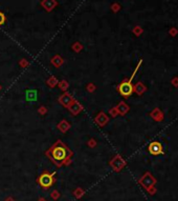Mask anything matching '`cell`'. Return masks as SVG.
I'll list each match as a JSON object with an SVG mask.
<instances>
[{
	"label": "cell",
	"mask_w": 178,
	"mask_h": 201,
	"mask_svg": "<svg viewBox=\"0 0 178 201\" xmlns=\"http://www.w3.org/2000/svg\"><path fill=\"white\" fill-rule=\"evenodd\" d=\"M0 90H1V86H0Z\"/></svg>",
	"instance_id": "23"
},
{
	"label": "cell",
	"mask_w": 178,
	"mask_h": 201,
	"mask_svg": "<svg viewBox=\"0 0 178 201\" xmlns=\"http://www.w3.org/2000/svg\"><path fill=\"white\" fill-rule=\"evenodd\" d=\"M67 108L69 110V112H70L72 115H78V114H80V113L83 111L82 104H81L79 101H77V100H73L72 102H71L70 104H69V106H68Z\"/></svg>",
	"instance_id": "6"
},
{
	"label": "cell",
	"mask_w": 178,
	"mask_h": 201,
	"mask_svg": "<svg viewBox=\"0 0 178 201\" xmlns=\"http://www.w3.org/2000/svg\"><path fill=\"white\" fill-rule=\"evenodd\" d=\"M39 112L41 113V114H45V113H46V108H44V106H41V108H39Z\"/></svg>",
	"instance_id": "19"
},
{
	"label": "cell",
	"mask_w": 178,
	"mask_h": 201,
	"mask_svg": "<svg viewBox=\"0 0 178 201\" xmlns=\"http://www.w3.org/2000/svg\"><path fill=\"white\" fill-rule=\"evenodd\" d=\"M4 21H5V16H4L3 13H1V12H0V25L3 24Z\"/></svg>",
	"instance_id": "17"
},
{
	"label": "cell",
	"mask_w": 178,
	"mask_h": 201,
	"mask_svg": "<svg viewBox=\"0 0 178 201\" xmlns=\"http://www.w3.org/2000/svg\"><path fill=\"white\" fill-rule=\"evenodd\" d=\"M73 100H75V99H73V97L71 96L69 93H64L59 97V102L63 106H65V108H68Z\"/></svg>",
	"instance_id": "7"
},
{
	"label": "cell",
	"mask_w": 178,
	"mask_h": 201,
	"mask_svg": "<svg viewBox=\"0 0 178 201\" xmlns=\"http://www.w3.org/2000/svg\"><path fill=\"white\" fill-rule=\"evenodd\" d=\"M133 90L138 94V95H141V94L145 92V90H146V87L144 86V84H142L141 82H138V83L135 86V87H133Z\"/></svg>",
	"instance_id": "15"
},
{
	"label": "cell",
	"mask_w": 178,
	"mask_h": 201,
	"mask_svg": "<svg viewBox=\"0 0 178 201\" xmlns=\"http://www.w3.org/2000/svg\"><path fill=\"white\" fill-rule=\"evenodd\" d=\"M45 155L51 159V161L54 163L58 167L63 165H68L70 163V159L72 157V151L66 145L63 141L57 140L48 150L45 152Z\"/></svg>",
	"instance_id": "1"
},
{
	"label": "cell",
	"mask_w": 178,
	"mask_h": 201,
	"mask_svg": "<svg viewBox=\"0 0 178 201\" xmlns=\"http://www.w3.org/2000/svg\"><path fill=\"white\" fill-rule=\"evenodd\" d=\"M87 90H88V91L90 92V93H92V92H93L94 90H96V86H94L92 83H89V86H87Z\"/></svg>",
	"instance_id": "18"
},
{
	"label": "cell",
	"mask_w": 178,
	"mask_h": 201,
	"mask_svg": "<svg viewBox=\"0 0 178 201\" xmlns=\"http://www.w3.org/2000/svg\"><path fill=\"white\" fill-rule=\"evenodd\" d=\"M53 194H54V195H53V197L54 198V199H56V198H58V196H59V194H58V192H56V191H54V193H53Z\"/></svg>",
	"instance_id": "22"
},
{
	"label": "cell",
	"mask_w": 178,
	"mask_h": 201,
	"mask_svg": "<svg viewBox=\"0 0 178 201\" xmlns=\"http://www.w3.org/2000/svg\"><path fill=\"white\" fill-rule=\"evenodd\" d=\"M51 63H53L56 68H60L61 65L64 63V59L61 57V56L57 55V56H54L53 59H51Z\"/></svg>",
	"instance_id": "13"
},
{
	"label": "cell",
	"mask_w": 178,
	"mask_h": 201,
	"mask_svg": "<svg viewBox=\"0 0 178 201\" xmlns=\"http://www.w3.org/2000/svg\"><path fill=\"white\" fill-rule=\"evenodd\" d=\"M116 111H117V113H120V115H125L126 113H128V111H129V106L126 104L125 102H120L118 103V105L116 106Z\"/></svg>",
	"instance_id": "10"
},
{
	"label": "cell",
	"mask_w": 178,
	"mask_h": 201,
	"mask_svg": "<svg viewBox=\"0 0 178 201\" xmlns=\"http://www.w3.org/2000/svg\"><path fill=\"white\" fill-rule=\"evenodd\" d=\"M58 129L60 130L62 133H66V132L70 129V123L68 121H66V120H62V121L58 124Z\"/></svg>",
	"instance_id": "11"
},
{
	"label": "cell",
	"mask_w": 178,
	"mask_h": 201,
	"mask_svg": "<svg viewBox=\"0 0 178 201\" xmlns=\"http://www.w3.org/2000/svg\"><path fill=\"white\" fill-rule=\"evenodd\" d=\"M110 164H111V166L113 167V170H114V171L118 172V171H120V170H122L123 167L125 166L126 162L124 161V159H123V158L120 157V155H117V156H115V157L113 158L112 161L110 162Z\"/></svg>",
	"instance_id": "5"
},
{
	"label": "cell",
	"mask_w": 178,
	"mask_h": 201,
	"mask_svg": "<svg viewBox=\"0 0 178 201\" xmlns=\"http://www.w3.org/2000/svg\"><path fill=\"white\" fill-rule=\"evenodd\" d=\"M136 71H137V68L134 71L133 75H132L131 78H130L129 80H125V81H123L120 84H118L117 91L120 92V94L122 96H124V97H129L132 93H133L134 90H133V86H132L131 81H132V79H133V77H134L135 73H136Z\"/></svg>",
	"instance_id": "3"
},
{
	"label": "cell",
	"mask_w": 178,
	"mask_h": 201,
	"mask_svg": "<svg viewBox=\"0 0 178 201\" xmlns=\"http://www.w3.org/2000/svg\"><path fill=\"white\" fill-rule=\"evenodd\" d=\"M58 86H59V87H60V90L66 92L68 89V86H69V84H68V82L66 81V80H62V81H60V83H58Z\"/></svg>",
	"instance_id": "16"
},
{
	"label": "cell",
	"mask_w": 178,
	"mask_h": 201,
	"mask_svg": "<svg viewBox=\"0 0 178 201\" xmlns=\"http://www.w3.org/2000/svg\"><path fill=\"white\" fill-rule=\"evenodd\" d=\"M138 182L151 194V195L156 193V188H154V185L156 184V179L152 176L150 173H146V174L139 179Z\"/></svg>",
	"instance_id": "2"
},
{
	"label": "cell",
	"mask_w": 178,
	"mask_h": 201,
	"mask_svg": "<svg viewBox=\"0 0 178 201\" xmlns=\"http://www.w3.org/2000/svg\"><path fill=\"white\" fill-rule=\"evenodd\" d=\"M46 83H47V86H48L49 87H54L56 86H58L59 81H58V79H57V78L54 77V76H51V78H48V79H47Z\"/></svg>",
	"instance_id": "14"
},
{
	"label": "cell",
	"mask_w": 178,
	"mask_h": 201,
	"mask_svg": "<svg viewBox=\"0 0 178 201\" xmlns=\"http://www.w3.org/2000/svg\"><path fill=\"white\" fill-rule=\"evenodd\" d=\"M38 183L41 188H49L51 186L54 185V173L51 174L48 172H44L43 174L40 175L38 178Z\"/></svg>",
	"instance_id": "4"
},
{
	"label": "cell",
	"mask_w": 178,
	"mask_h": 201,
	"mask_svg": "<svg viewBox=\"0 0 178 201\" xmlns=\"http://www.w3.org/2000/svg\"><path fill=\"white\" fill-rule=\"evenodd\" d=\"M116 113H117V111H116V108H115L111 110V114H112V116H115Z\"/></svg>",
	"instance_id": "21"
},
{
	"label": "cell",
	"mask_w": 178,
	"mask_h": 201,
	"mask_svg": "<svg viewBox=\"0 0 178 201\" xmlns=\"http://www.w3.org/2000/svg\"><path fill=\"white\" fill-rule=\"evenodd\" d=\"M94 120H96V122L99 125V126H104V125L108 122L109 118L107 117V115L105 114V113H99V114L96 115V117L94 118Z\"/></svg>",
	"instance_id": "9"
},
{
	"label": "cell",
	"mask_w": 178,
	"mask_h": 201,
	"mask_svg": "<svg viewBox=\"0 0 178 201\" xmlns=\"http://www.w3.org/2000/svg\"><path fill=\"white\" fill-rule=\"evenodd\" d=\"M162 148H161V145L159 142H152L150 145H149V152H150L152 155H159V154H162Z\"/></svg>",
	"instance_id": "8"
},
{
	"label": "cell",
	"mask_w": 178,
	"mask_h": 201,
	"mask_svg": "<svg viewBox=\"0 0 178 201\" xmlns=\"http://www.w3.org/2000/svg\"><path fill=\"white\" fill-rule=\"evenodd\" d=\"M89 145L90 146H96V140H93V139H91V140H89Z\"/></svg>",
	"instance_id": "20"
},
{
	"label": "cell",
	"mask_w": 178,
	"mask_h": 201,
	"mask_svg": "<svg viewBox=\"0 0 178 201\" xmlns=\"http://www.w3.org/2000/svg\"><path fill=\"white\" fill-rule=\"evenodd\" d=\"M25 97H26L27 100L34 101L37 99V91L36 90H27L25 92Z\"/></svg>",
	"instance_id": "12"
}]
</instances>
